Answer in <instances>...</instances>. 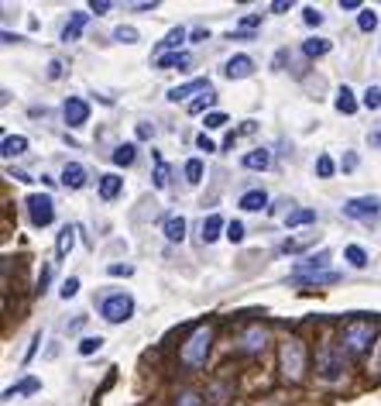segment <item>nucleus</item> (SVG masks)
<instances>
[{
    "mask_svg": "<svg viewBox=\"0 0 381 406\" xmlns=\"http://www.w3.org/2000/svg\"><path fill=\"white\" fill-rule=\"evenodd\" d=\"M371 341H375V324L354 317V321H347L344 330H340L337 352H340V358H361V354L371 348Z\"/></svg>",
    "mask_w": 381,
    "mask_h": 406,
    "instance_id": "f257e3e1",
    "label": "nucleus"
},
{
    "mask_svg": "<svg viewBox=\"0 0 381 406\" xmlns=\"http://www.w3.org/2000/svg\"><path fill=\"white\" fill-rule=\"evenodd\" d=\"M210 345H213V327L210 324H200L186 341H182V348H179V362L186 365V369H200L206 362V354H210Z\"/></svg>",
    "mask_w": 381,
    "mask_h": 406,
    "instance_id": "f03ea898",
    "label": "nucleus"
},
{
    "mask_svg": "<svg viewBox=\"0 0 381 406\" xmlns=\"http://www.w3.org/2000/svg\"><path fill=\"white\" fill-rule=\"evenodd\" d=\"M282 376L289 382H299L306 372V345L299 338H289V341H282Z\"/></svg>",
    "mask_w": 381,
    "mask_h": 406,
    "instance_id": "7ed1b4c3",
    "label": "nucleus"
},
{
    "mask_svg": "<svg viewBox=\"0 0 381 406\" xmlns=\"http://www.w3.org/2000/svg\"><path fill=\"white\" fill-rule=\"evenodd\" d=\"M131 314H134V299L127 297V293H110L100 303V317L107 324H124Z\"/></svg>",
    "mask_w": 381,
    "mask_h": 406,
    "instance_id": "20e7f679",
    "label": "nucleus"
},
{
    "mask_svg": "<svg viewBox=\"0 0 381 406\" xmlns=\"http://www.w3.org/2000/svg\"><path fill=\"white\" fill-rule=\"evenodd\" d=\"M25 207L35 227H49L52 220H55V200H52L49 193H31L25 200Z\"/></svg>",
    "mask_w": 381,
    "mask_h": 406,
    "instance_id": "39448f33",
    "label": "nucleus"
},
{
    "mask_svg": "<svg viewBox=\"0 0 381 406\" xmlns=\"http://www.w3.org/2000/svg\"><path fill=\"white\" fill-rule=\"evenodd\" d=\"M381 214V200L378 196H354L344 203V217H354V220H371Z\"/></svg>",
    "mask_w": 381,
    "mask_h": 406,
    "instance_id": "423d86ee",
    "label": "nucleus"
},
{
    "mask_svg": "<svg viewBox=\"0 0 381 406\" xmlns=\"http://www.w3.org/2000/svg\"><path fill=\"white\" fill-rule=\"evenodd\" d=\"M62 110H66V124H69V128H83V124L90 121V104H86L83 97H69Z\"/></svg>",
    "mask_w": 381,
    "mask_h": 406,
    "instance_id": "0eeeda50",
    "label": "nucleus"
},
{
    "mask_svg": "<svg viewBox=\"0 0 381 406\" xmlns=\"http://www.w3.org/2000/svg\"><path fill=\"white\" fill-rule=\"evenodd\" d=\"M265 341H268V330H265L261 324H251L244 334H241V345H237V348L251 354V352H261V348H265Z\"/></svg>",
    "mask_w": 381,
    "mask_h": 406,
    "instance_id": "6e6552de",
    "label": "nucleus"
},
{
    "mask_svg": "<svg viewBox=\"0 0 381 406\" xmlns=\"http://www.w3.org/2000/svg\"><path fill=\"white\" fill-rule=\"evenodd\" d=\"M327 265H330V251L323 248L320 255H309V258H303V262H296V265H292V275H296V279H303V275L327 269Z\"/></svg>",
    "mask_w": 381,
    "mask_h": 406,
    "instance_id": "1a4fd4ad",
    "label": "nucleus"
},
{
    "mask_svg": "<svg viewBox=\"0 0 381 406\" xmlns=\"http://www.w3.org/2000/svg\"><path fill=\"white\" fill-rule=\"evenodd\" d=\"M206 90H210V80H193V83H186V86L169 90V100H172V104H179V100H189V104H193V100H196L193 93H200V97H203Z\"/></svg>",
    "mask_w": 381,
    "mask_h": 406,
    "instance_id": "9d476101",
    "label": "nucleus"
},
{
    "mask_svg": "<svg viewBox=\"0 0 381 406\" xmlns=\"http://www.w3.org/2000/svg\"><path fill=\"white\" fill-rule=\"evenodd\" d=\"M251 73H254V62L248 55H234L227 66H224V76H227V80H244V76H251Z\"/></svg>",
    "mask_w": 381,
    "mask_h": 406,
    "instance_id": "9b49d317",
    "label": "nucleus"
},
{
    "mask_svg": "<svg viewBox=\"0 0 381 406\" xmlns=\"http://www.w3.org/2000/svg\"><path fill=\"white\" fill-rule=\"evenodd\" d=\"M62 186H66V190H83V186H86V169L79 162H66V169H62Z\"/></svg>",
    "mask_w": 381,
    "mask_h": 406,
    "instance_id": "f8f14e48",
    "label": "nucleus"
},
{
    "mask_svg": "<svg viewBox=\"0 0 381 406\" xmlns=\"http://www.w3.org/2000/svg\"><path fill=\"white\" fill-rule=\"evenodd\" d=\"M124 190V176H117V172H107L100 179V200H117Z\"/></svg>",
    "mask_w": 381,
    "mask_h": 406,
    "instance_id": "ddd939ff",
    "label": "nucleus"
},
{
    "mask_svg": "<svg viewBox=\"0 0 381 406\" xmlns=\"http://www.w3.org/2000/svg\"><path fill=\"white\" fill-rule=\"evenodd\" d=\"M25 152H28L25 135H7L0 141V155H4V159H14V155H25Z\"/></svg>",
    "mask_w": 381,
    "mask_h": 406,
    "instance_id": "4468645a",
    "label": "nucleus"
},
{
    "mask_svg": "<svg viewBox=\"0 0 381 406\" xmlns=\"http://www.w3.org/2000/svg\"><path fill=\"white\" fill-rule=\"evenodd\" d=\"M73 248H76V227H69V224H66V227L59 231V241H55V251H59V258H66V255H69Z\"/></svg>",
    "mask_w": 381,
    "mask_h": 406,
    "instance_id": "2eb2a0df",
    "label": "nucleus"
},
{
    "mask_svg": "<svg viewBox=\"0 0 381 406\" xmlns=\"http://www.w3.org/2000/svg\"><path fill=\"white\" fill-rule=\"evenodd\" d=\"M224 227H227V224H224V217H220V214H210V217L203 220V241L213 244L217 238H220V231H224Z\"/></svg>",
    "mask_w": 381,
    "mask_h": 406,
    "instance_id": "dca6fc26",
    "label": "nucleus"
},
{
    "mask_svg": "<svg viewBox=\"0 0 381 406\" xmlns=\"http://www.w3.org/2000/svg\"><path fill=\"white\" fill-rule=\"evenodd\" d=\"M38 389H42V382L35 379V376H28V379H21L18 386L4 389V400H14V396H25V393H38Z\"/></svg>",
    "mask_w": 381,
    "mask_h": 406,
    "instance_id": "f3484780",
    "label": "nucleus"
},
{
    "mask_svg": "<svg viewBox=\"0 0 381 406\" xmlns=\"http://www.w3.org/2000/svg\"><path fill=\"white\" fill-rule=\"evenodd\" d=\"M158 69H189V55L186 52L158 55Z\"/></svg>",
    "mask_w": 381,
    "mask_h": 406,
    "instance_id": "a211bd4d",
    "label": "nucleus"
},
{
    "mask_svg": "<svg viewBox=\"0 0 381 406\" xmlns=\"http://www.w3.org/2000/svg\"><path fill=\"white\" fill-rule=\"evenodd\" d=\"M268 162H272V155H268L265 148H254V152H248V155L241 159L244 169H268Z\"/></svg>",
    "mask_w": 381,
    "mask_h": 406,
    "instance_id": "6ab92c4d",
    "label": "nucleus"
},
{
    "mask_svg": "<svg viewBox=\"0 0 381 406\" xmlns=\"http://www.w3.org/2000/svg\"><path fill=\"white\" fill-rule=\"evenodd\" d=\"M165 238L169 241H186V220L182 217H169L165 220Z\"/></svg>",
    "mask_w": 381,
    "mask_h": 406,
    "instance_id": "aec40b11",
    "label": "nucleus"
},
{
    "mask_svg": "<svg viewBox=\"0 0 381 406\" xmlns=\"http://www.w3.org/2000/svg\"><path fill=\"white\" fill-rule=\"evenodd\" d=\"M83 28H86V14L79 11V14H73V21H69V25L62 28V42H76Z\"/></svg>",
    "mask_w": 381,
    "mask_h": 406,
    "instance_id": "412c9836",
    "label": "nucleus"
},
{
    "mask_svg": "<svg viewBox=\"0 0 381 406\" xmlns=\"http://www.w3.org/2000/svg\"><path fill=\"white\" fill-rule=\"evenodd\" d=\"M337 110H340V114H354L357 110V100H354V90H351V86H340V93H337Z\"/></svg>",
    "mask_w": 381,
    "mask_h": 406,
    "instance_id": "4be33fe9",
    "label": "nucleus"
},
{
    "mask_svg": "<svg viewBox=\"0 0 381 406\" xmlns=\"http://www.w3.org/2000/svg\"><path fill=\"white\" fill-rule=\"evenodd\" d=\"M182 38H186V28H172V31L162 38V45H158V55H169V49H179V45H182Z\"/></svg>",
    "mask_w": 381,
    "mask_h": 406,
    "instance_id": "5701e85b",
    "label": "nucleus"
},
{
    "mask_svg": "<svg viewBox=\"0 0 381 406\" xmlns=\"http://www.w3.org/2000/svg\"><path fill=\"white\" fill-rule=\"evenodd\" d=\"M265 203H268L265 190H248L244 196H241V207H244V210H261Z\"/></svg>",
    "mask_w": 381,
    "mask_h": 406,
    "instance_id": "b1692460",
    "label": "nucleus"
},
{
    "mask_svg": "<svg viewBox=\"0 0 381 406\" xmlns=\"http://www.w3.org/2000/svg\"><path fill=\"white\" fill-rule=\"evenodd\" d=\"M344 258H347L354 269H364V265H368V251H364L361 244H347V248H344Z\"/></svg>",
    "mask_w": 381,
    "mask_h": 406,
    "instance_id": "393cba45",
    "label": "nucleus"
},
{
    "mask_svg": "<svg viewBox=\"0 0 381 406\" xmlns=\"http://www.w3.org/2000/svg\"><path fill=\"white\" fill-rule=\"evenodd\" d=\"M165 186H169V165L155 152V190H165Z\"/></svg>",
    "mask_w": 381,
    "mask_h": 406,
    "instance_id": "a878e982",
    "label": "nucleus"
},
{
    "mask_svg": "<svg viewBox=\"0 0 381 406\" xmlns=\"http://www.w3.org/2000/svg\"><path fill=\"white\" fill-rule=\"evenodd\" d=\"M316 220V210H292V214L285 217V227L292 231V227H299V224H313Z\"/></svg>",
    "mask_w": 381,
    "mask_h": 406,
    "instance_id": "bb28decb",
    "label": "nucleus"
},
{
    "mask_svg": "<svg viewBox=\"0 0 381 406\" xmlns=\"http://www.w3.org/2000/svg\"><path fill=\"white\" fill-rule=\"evenodd\" d=\"M303 52L309 55V59H313V55H327L330 52V42H323V38H309V42L303 45Z\"/></svg>",
    "mask_w": 381,
    "mask_h": 406,
    "instance_id": "cd10ccee",
    "label": "nucleus"
},
{
    "mask_svg": "<svg viewBox=\"0 0 381 406\" xmlns=\"http://www.w3.org/2000/svg\"><path fill=\"white\" fill-rule=\"evenodd\" d=\"M134 148H138V145H131V141H127V145H121V148L114 152V162H117V165H131V162H134V155H138Z\"/></svg>",
    "mask_w": 381,
    "mask_h": 406,
    "instance_id": "c85d7f7f",
    "label": "nucleus"
},
{
    "mask_svg": "<svg viewBox=\"0 0 381 406\" xmlns=\"http://www.w3.org/2000/svg\"><path fill=\"white\" fill-rule=\"evenodd\" d=\"M172 406H203V396H200V393H193V389H182Z\"/></svg>",
    "mask_w": 381,
    "mask_h": 406,
    "instance_id": "c756f323",
    "label": "nucleus"
},
{
    "mask_svg": "<svg viewBox=\"0 0 381 406\" xmlns=\"http://www.w3.org/2000/svg\"><path fill=\"white\" fill-rule=\"evenodd\" d=\"M213 100H217V93H210V90H206L203 97H196V100L189 104V114H203L206 107H213Z\"/></svg>",
    "mask_w": 381,
    "mask_h": 406,
    "instance_id": "7c9ffc66",
    "label": "nucleus"
},
{
    "mask_svg": "<svg viewBox=\"0 0 381 406\" xmlns=\"http://www.w3.org/2000/svg\"><path fill=\"white\" fill-rule=\"evenodd\" d=\"M303 248H309V238H303V241H296V238H285V241L279 244L282 255H296V251H303Z\"/></svg>",
    "mask_w": 381,
    "mask_h": 406,
    "instance_id": "2f4dec72",
    "label": "nucleus"
},
{
    "mask_svg": "<svg viewBox=\"0 0 381 406\" xmlns=\"http://www.w3.org/2000/svg\"><path fill=\"white\" fill-rule=\"evenodd\" d=\"M186 179H189V183H200V179H203V162H200V159H189V162H186Z\"/></svg>",
    "mask_w": 381,
    "mask_h": 406,
    "instance_id": "473e14b6",
    "label": "nucleus"
},
{
    "mask_svg": "<svg viewBox=\"0 0 381 406\" xmlns=\"http://www.w3.org/2000/svg\"><path fill=\"white\" fill-rule=\"evenodd\" d=\"M357 25H361V31H375V28H378V14H375V11H361Z\"/></svg>",
    "mask_w": 381,
    "mask_h": 406,
    "instance_id": "72a5a7b5",
    "label": "nucleus"
},
{
    "mask_svg": "<svg viewBox=\"0 0 381 406\" xmlns=\"http://www.w3.org/2000/svg\"><path fill=\"white\" fill-rule=\"evenodd\" d=\"M103 348V338H83L79 341V354H93Z\"/></svg>",
    "mask_w": 381,
    "mask_h": 406,
    "instance_id": "f704fd0d",
    "label": "nucleus"
},
{
    "mask_svg": "<svg viewBox=\"0 0 381 406\" xmlns=\"http://www.w3.org/2000/svg\"><path fill=\"white\" fill-rule=\"evenodd\" d=\"M364 107H368V110H378L381 107V86H371V90L364 93Z\"/></svg>",
    "mask_w": 381,
    "mask_h": 406,
    "instance_id": "c9c22d12",
    "label": "nucleus"
},
{
    "mask_svg": "<svg viewBox=\"0 0 381 406\" xmlns=\"http://www.w3.org/2000/svg\"><path fill=\"white\" fill-rule=\"evenodd\" d=\"M227 121L230 117L224 114V110H210V114H206V128H224Z\"/></svg>",
    "mask_w": 381,
    "mask_h": 406,
    "instance_id": "e433bc0d",
    "label": "nucleus"
},
{
    "mask_svg": "<svg viewBox=\"0 0 381 406\" xmlns=\"http://www.w3.org/2000/svg\"><path fill=\"white\" fill-rule=\"evenodd\" d=\"M114 38H117V42H124V45H134V42H138V31H134V28H117V31H114Z\"/></svg>",
    "mask_w": 381,
    "mask_h": 406,
    "instance_id": "4c0bfd02",
    "label": "nucleus"
},
{
    "mask_svg": "<svg viewBox=\"0 0 381 406\" xmlns=\"http://www.w3.org/2000/svg\"><path fill=\"white\" fill-rule=\"evenodd\" d=\"M227 238H230L234 244L244 241V224H241V220H230V224H227Z\"/></svg>",
    "mask_w": 381,
    "mask_h": 406,
    "instance_id": "58836bf2",
    "label": "nucleus"
},
{
    "mask_svg": "<svg viewBox=\"0 0 381 406\" xmlns=\"http://www.w3.org/2000/svg\"><path fill=\"white\" fill-rule=\"evenodd\" d=\"M316 172H320L323 179H330L333 176V159L330 155H320V159H316Z\"/></svg>",
    "mask_w": 381,
    "mask_h": 406,
    "instance_id": "ea45409f",
    "label": "nucleus"
},
{
    "mask_svg": "<svg viewBox=\"0 0 381 406\" xmlns=\"http://www.w3.org/2000/svg\"><path fill=\"white\" fill-rule=\"evenodd\" d=\"M59 293H62V299H73V297H76V293H79V279H76V275H73V279H66Z\"/></svg>",
    "mask_w": 381,
    "mask_h": 406,
    "instance_id": "a19ab883",
    "label": "nucleus"
},
{
    "mask_svg": "<svg viewBox=\"0 0 381 406\" xmlns=\"http://www.w3.org/2000/svg\"><path fill=\"white\" fill-rule=\"evenodd\" d=\"M303 21H306V25H323V14H320L316 7H306V11H303Z\"/></svg>",
    "mask_w": 381,
    "mask_h": 406,
    "instance_id": "79ce46f5",
    "label": "nucleus"
},
{
    "mask_svg": "<svg viewBox=\"0 0 381 406\" xmlns=\"http://www.w3.org/2000/svg\"><path fill=\"white\" fill-rule=\"evenodd\" d=\"M110 7H114L110 0H93V4H90V11H93V14H110Z\"/></svg>",
    "mask_w": 381,
    "mask_h": 406,
    "instance_id": "37998d69",
    "label": "nucleus"
},
{
    "mask_svg": "<svg viewBox=\"0 0 381 406\" xmlns=\"http://www.w3.org/2000/svg\"><path fill=\"white\" fill-rule=\"evenodd\" d=\"M107 272H110V275H131L134 269H131V265H121V262H114V265H110Z\"/></svg>",
    "mask_w": 381,
    "mask_h": 406,
    "instance_id": "c03bdc74",
    "label": "nucleus"
},
{
    "mask_svg": "<svg viewBox=\"0 0 381 406\" xmlns=\"http://www.w3.org/2000/svg\"><path fill=\"white\" fill-rule=\"evenodd\" d=\"M49 279H52V265L42 272V279H38V293H45V289H49Z\"/></svg>",
    "mask_w": 381,
    "mask_h": 406,
    "instance_id": "a18cd8bd",
    "label": "nucleus"
},
{
    "mask_svg": "<svg viewBox=\"0 0 381 406\" xmlns=\"http://www.w3.org/2000/svg\"><path fill=\"white\" fill-rule=\"evenodd\" d=\"M196 145H200L203 152H217V145H213V141H210V138H206V135H200V138H196Z\"/></svg>",
    "mask_w": 381,
    "mask_h": 406,
    "instance_id": "49530a36",
    "label": "nucleus"
},
{
    "mask_svg": "<svg viewBox=\"0 0 381 406\" xmlns=\"http://www.w3.org/2000/svg\"><path fill=\"white\" fill-rule=\"evenodd\" d=\"M49 76H52V80H59V76H62V62H59V59H55V62H52Z\"/></svg>",
    "mask_w": 381,
    "mask_h": 406,
    "instance_id": "de8ad7c7",
    "label": "nucleus"
},
{
    "mask_svg": "<svg viewBox=\"0 0 381 406\" xmlns=\"http://www.w3.org/2000/svg\"><path fill=\"white\" fill-rule=\"evenodd\" d=\"M340 7H344V11H357V7H361V0H340Z\"/></svg>",
    "mask_w": 381,
    "mask_h": 406,
    "instance_id": "09e8293b",
    "label": "nucleus"
},
{
    "mask_svg": "<svg viewBox=\"0 0 381 406\" xmlns=\"http://www.w3.org/2000/svg\"><path fill=\"white\" fill-rule=\"evenodd\" d=\"M241 25H244V28H254V25H261V18H258V14H251V18H244Z\"/></svg>",
    "mask_w": 381,
    "mask_h": 406,
    "instance_id": "8fccbe9b",
    "label": "nucleus"
},
{
    "mask_svg": "<svg viewBox=\"0 0 381 406\" xmlns=\"http://www.w3.org/2000/svg\"><path fill=\"white\" fill-rule=\"evenodd\" d=\"M272 11H275V14H282V11H289V4H285V0H275V4H272Z\"/></svg>",
    "mask_w": 381,
    "mask_h": 406,
    "instance_id": "3c124183",
    "label": "nucleus"
},
{
    "mask_svg": "<svg viewBox=\"0 0 381 406\" xmlns=\"http://www.w3.org/2000/svg\"><path fill=\"white\" fill-rule=\"evenodd\" d=\"M375 372H381V341H378V348H375Z\"/></svg>",
    "mask_w": 381,
    "mask_h": 406,
    "instance_id": "603ef678",
    "label": "nucleus"
}]
</instances>
